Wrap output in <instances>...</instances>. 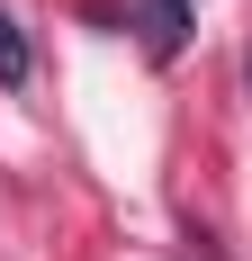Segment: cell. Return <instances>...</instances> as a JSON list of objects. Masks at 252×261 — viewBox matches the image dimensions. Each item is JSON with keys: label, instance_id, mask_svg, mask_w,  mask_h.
Returning <instances> with one entry per match:
<instances>
[{"label": "cell", "instance_id": "obj_1", "mask_svg": "<svg viewBox=\"0 0 252 261\" xmlns=\"http://www.w3.org/2000/svg\"><path fill=\"white\" fill-rule=\"evenodd\" d=\"M180 36H189V0H144V54L153 63H171Z\"/></svg>", "mask_w": 252, "mask_h": 261}, {"label": "cell", "instance_id": "obj_2", "mask_svg": "<svg viewBox=\"0 0 252 261\" xmlns=\"http://www.w3.org/2000/svg\"><path fill=\"white\" fill-rule=\"evenodd\" d=\"M27 81V36H18V18L0 9V90H18Z\"/></svg>", "mask_w": 252, "mask_h": 261}]
</instances>
